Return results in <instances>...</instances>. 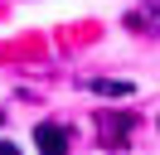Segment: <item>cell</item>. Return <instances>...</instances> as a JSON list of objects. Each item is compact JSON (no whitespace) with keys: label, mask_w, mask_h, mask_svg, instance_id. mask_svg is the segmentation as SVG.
<instances>
[{"label":"cell","mask_w":160,"mask_h":155,"mask_svg":"<svg viewBox=\"0 0 160 155\" xmlns=\"http://www.w3.org/2000/svg\"><path fill=\"white\" fill-rule=\"evenodd\" d=\"M34 145H39V150H49V155H63L68 150V131H63V126H34Z\"/></svg>","instance_id":"1"},{"label":"cell","mask_w":160,"mask_h":155,"mask_svg":"<svg viewBox=\"0 0 160 155\" xmlns=\"http://www.w3.org/2000/svg\"><path fill=\"white\" fill-rule=\"evenodd\" d=\"M92 87H97L102 97H126V92H131V82H126V78H117V82H107V78H102V82H92Z\"/></svg>","instance_id":"2"},{"label":"cell","mask_w":160,"mask_h":155,"mask_svg":"<svg viewBox=\"0 0 160 155\" xmlns=\"http://www.w3.org/2000/svg\"><path fill=\"white\" fill-rule=\"evenodd\" d=\"M150 19H155V24H160V0H155V5H150Z\"/></svg>","instance_id":"3"}]
</instances>
